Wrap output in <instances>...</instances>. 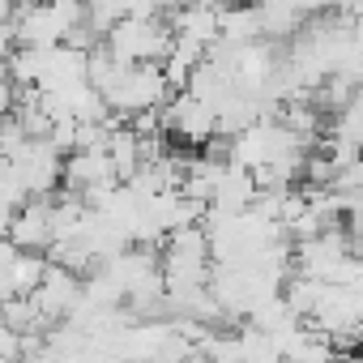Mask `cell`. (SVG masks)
Returning <instances> with one entry per match:
<instances>
[{"instance_id": "obj_1", "label": "cell", "mask_w": 363, "mask_h": 363, "mask_svg": "<svg viewBox=\"0 0 363 363\" xmlns=\"http://www.w3.org/2000/svg\"><path fill=\"white\" fill-rule=\"evenodd\" d=\"M99 94H103V103H107V111H111V116L128 120L133 111L162 107L171 90H167V77H162L158 60H145V65H120V69H116V77H111Z\"/></svg>"}, {"instance_id": "obj_2", "label": "cell", "mask_w": 363, "mask_h": 363, "mask_svg": "<svg viewBox=\"0 0 363 363\" xmlns=\"http://www.w3.org/2000/svg\"><path fill=\"white\" fill-rule=\"evenodd\" d=\"M171 43V26L167 18H120L107 35L103 48L120 60V65H145V60H162Z\"/></svg>"}, {"instance_id": "obj_3", "label": "cell", "mask_w": 363, "mask_h": 363, "mask_svg": "<svg viewBox=\"0 0 363 363\" xmlns=\"http://www.w3.org/2000/svg\"><path fill=\"white\" fill-rule=\"evenodd\" d=\"M158 124H162V133H167L171 141L193 145V150H197L206 137H214V111H210L201 99L184 94V90L167 94V103L158 107Z\"/></svg>"}, {"instance_id": "obj_4", "label": "cell", "mask_w": 363, "mask_h": 363, "mask_svg": "<svg viewBox=\"0 0 363 363\" xmlns=\"http://www.w3.org/2000/svg\"><path fill=\"white\" fill-rule=\"evenodd\" d=\"M60 162H65V154H56L48 141H26L9 158V175L22 184L26 197H52L60 189Z\"/></svg>"}, {"instance_id": "obj_5", "label": "cell", "mask_w": 363, "mask_h": 363, "mask_svg": "<svg viewBox=\"0 0 363 363\" xmlns=\"http://www.w3.org/2000/svg\"><path fill=\"white\" fill-rule=\"evenodd\" d=\"M30 299H35L39 316H43L48 325H56V320H65V316L77 308V299H82V278L48 261V269H43L39 286L30 291Z\"/></svg>"}, {"instance_id": "obj_6", "label": "cell", "mask_w": 363, "mask_h": 363, "mask_svg": "<svg viewBox=\"0 0 363 363\" xmlns=\"http://www.w3.org/2000/svg\"><path fill=\"white\" fill-rule=\"evenodd\" d=\"M5 240H13L22 252H48L52 248V197H26L13 210Z\"/></svg>"}, {"instance_id": "obj_7", "label": "cell", "mask_w": 363, "mask_h": 363, "mask_svg": "<svg viewBox=\"0 0 363 363\" xmlns=\"http://www.w3.org/2000/svg\"><path fill=\"white\" fill-rule=\"evenodd\" d=\"M257 197V184H252V171L244 167H223L218 179H214V193H210V206L206 210H218V214H244Z\"/></svg>"}, {"instance_id": "obj_8", "label": "cell", "mask_w": 363, "mask_h": 363, "mask_svg": "<svg viewBox=\"0 0 363 363\" xmlns=\"http://www.w3.org/2000/svg\"><path fill=\"white\" fill-rule=\"evenodd\" d=\"M43 269H48V257H43V252H22V248H18L13 269H9V295H30V291L39 286Z\"/></svg>"}, {"instance_id": "obj_9", "label": "cell", "mask_w": 363, "mask_h": 363, "mask_svg": "<svg viewBox=\"0 0 363 363\" xmlns=\"http://www.w3.org/2000/svg\"><path fill=\"white\" fill-rule=\"evenodd\" d=\"M240 342V363H278V346L265 329H244L235 333Z\"/></svg>"}, {"instance_id": "obj_10", "label": "cell", "mask_w": 363, "mask_h": 363, "mask_svg": "<svg viewBox=\"0 0 363 363\" xmlns=\"http://www.w3.org/2000/svg\"><path fill=\"white\" fill-rule=\"evenodd\" d=\"M18 244L13 240H0V299H9V269H13Z\"/></svg>"}, {"instance_id": "obj_11", "label": "cell", "mask_w": 363, "mask_h": 363, "mask_svg": "<svg viewBox=\"0 0 363 363\" xmlns=\"http://www.w3.org/2000/svg\"><path fill=\"white\" fill-rule=\"evenodd\" d=\"M18 94H22V86H18L9 73H0V116H13V107H18Z\"/></svg>"}, {"instance_id": "obj_12", "label": "cell", "mask_w": 363, "mask_h": 363, "mask_svg": "<svg viewBox=\"0 0 363 363\" xmlns=\"http://www.w3.org/2000/svg\"><path fill=\"white\" fill-rule=\"evenodd\" d=\"M0 354H5V359H22V333L0 325Z\"/></svg>"}, {"instance_id": "obj_13", "label": "cell", "mask_w": 363, "mask_h": 363, "mask_svg": "<svg viewBox=\"0 0 363 363\" xmlns=\"http://www.w3.org/2000/svg\"><path fill=\"white\" fill-rule=\"evenodd\" d=\"M9 52H13V26L5 22V26H0V73H5V60H9Z\"/></svg>"}, {"instance_id": "obj_14", "label": "cell", "mask_w": 363, "mask_h": 363, "mask_svg": "<svg viewBox=\"0 0 363 363\" xmlns=\"http://www.w3.org/2000/svg\"><path fill=\"white\" fill-rule=\"evenodd\" d=\"M223 5H240V0H223Z\"/></svg>"}]
</instances>
